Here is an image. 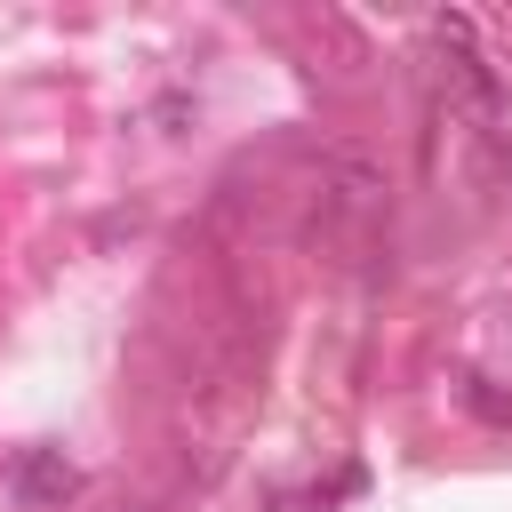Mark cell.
<instances>
[{"mask_svg": "<svg viewBox=\"0 0 512 512\" xmlns=\"http://www.w3.org/2000/svg\"><path fill=\"white\" fill-rule=\"evenodd\" d=\"M368 216H376V168L336 160V168L312 184V216H304V232H312V240H344V232L368 224Z\"/></svg>", "mask_w": 512, "mask_h": 512, "instance_id": "1", "label": "cell"}, {"mask_svg": "<svg viewBox=\"0 0 512 512\" xmlns=\"http://www.w3.org/2000/svg\"><path fill=\"white\" fill-rule=\"evenodd\" d=\"M72 488H80V472H72L64 456H48V448L16 464V496H24V504H64Z\"/></svg>", "mask_w": 512, "mask_h": 512, "instance_id": "2", "label": "cell"}]
</instances>
